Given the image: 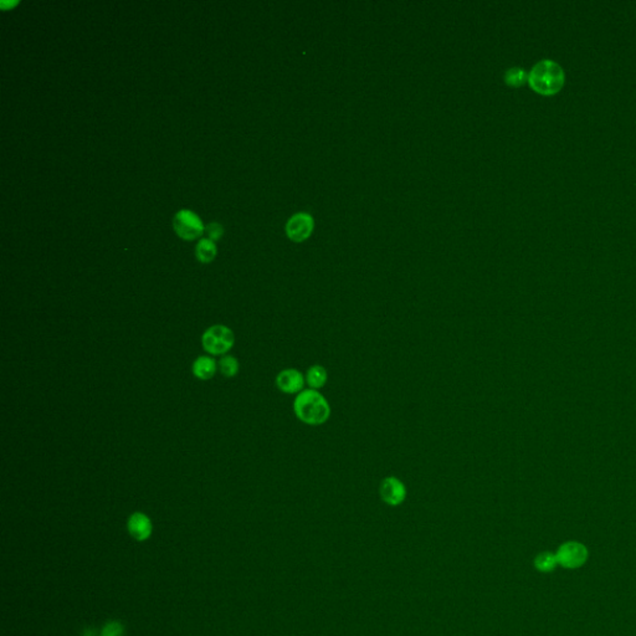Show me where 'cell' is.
Instances as JSON below:
<instances>
[{
  "mask_svg": "<svg viewBox=\"0 0 636 636\" xmlns=\"http://www.w3.org/2000/svg\"><path fill=\"white\" fill-rule=\"evenodd\" d=\"M294 411L296 418L303 424L320 426L327 423L331 417V405L321 393L309 388L296 395Z\"/></svg>",
  "mask_w": 636,
  "mask_h": 636,
  "instance_id": "cell-1",
  "label": "cell"
},
{
  "mask_svg": "<svg viewBox=\"0 0 636 636\" xmlns=\"http://www.w3.org/2000/svg\"><path fill=\"white\" fill-rule=\"evenodd\" d=\"M566 80V74L560 65L553 60H540L528 74L529 86L542 95H553L558 92Z\"/></svg>",
  "mask_w": 636,
  "mask_h": 636,
  "instance_id": "cell-2",
  "label": "cell"
},
{
  "mask_svg": "<svg viewBox=\"0 0 636 636\" xmlns=\"http://www.w3.org/2000/svg\"><path fill=\"white\" fill-rule=\"evenodd\" d=\"M235 344V334L226 325H214L206 328L201 336V346L209 355H226Z\"/></svg>",
  "mask_w": 636,
  "mask_h": 636,
  "instance_id": "cell-3",
  "label": "cell"
},
{
  "mask_svg": "<svg viewBox=\"0 0 636 636\" xmlns=\"http://www.w3.org/2000/svg\"><path fill=\"white\" fill-rule=\"evenodd\" d=\"M558 566L566 569H578L589 559L588 548L577 540H568L559 546L556 552Z\"/></svg>",
  "mask_w": 636,
  "mask_h": 636,
  "instance_id": "cell-4",
  "label": "cell"
},
{
  "mask_svg": "<svg viewBox=\"0 0 636 636\" xmlns=\"http://www.w3.org/2000/svg\"><path fill=\"white\" fill-rule=\"evenodd\" d=\"M174 230L184 240H194L204 232V226L197 214L190 210H180L173 220Z\"/></svg>",
  "mask_w": 636,
  "mask_h": 636,
  "instance_id": "cell-5",
  "label": "cell"
},
{
  "mask_svg": "<svg viewBox=\"0 0 636 636\" xmlns=\"http://www.w3.org/2000/svg\"><path fill=\"white\" fill-rule=\"evenodd\" d=\"M315 220L309 212H297L286 223V235L294 243H303L314 234Z\"/></svg>",
  "mask_w": 636,
  "mask_h": 636,
  "instance_id": "cell-6",
  "label": "cell"
},
{
  "mask_svg": "<svg viewBox=\"0 0 636 636\" xmlns=\"http://www.w3.org/2000/svg\"><path fill=\"white\" fill-rule=\"evenodd\" d=\"M380 498L389 506H399L406 498V486L397 476H386L380 486Z\"/></svg>",
  "mask_w": 636,
  "mask_h": 636,
  "instance_id": "cell-7",
  "label": "cell"
},
{
  "mask_svg": "<svg viewBox=\"0 0 636 636\" xmlns=\"http://www.w3.org/2000/svg\"><path fill=\"white\" fill-rule=\"evenodd\" d=\"M306 378L303 373L295 368L283 369L277 374L276 386L285 394H300L305 391Z\"/></svg>",
  "mask_w": 636,
  "mask_h": 636,
  "instance_id": "cell-8",
  "label": "cell"
},
{
  "mask_svg": "<svg viewBox=\"0 0 636 636\" xmlns=\"http://www.w3.org/2000/svg\"><path fill=\"white\" fill-rule=\"evenodd\" d=\"M127 529L135 540L143 542L151 537L152 531H153V525L147 514L143 512H135L129 516V520H127Z\"/></svg>",
  "mask_w": 636,
  "mask_h": 636,
  "instance_id": "cell-9",
  "label": "cell"
},
{
  "mask_svg": "<svg viewBox=\"0 0 636 636\" xmlns=\"http://www.w3.org/2000/svg\"><path fill=\"white\" fill-rule=\"evenodd\" d=\"M218 362L212 355H200L194 360L192 372L197 380H209L218 372Z\"/></svg>",
  "mask_w": 636,
  "mask_h": 636,
  "instance_id": "cell-10",
  "label": "cell"
},
{
  "mask_svg": "<svg viewBox=\"0 0 636 636\" xmlns=\"http://www.w3.org/2000/svg\"><path fill=\"white\" fill-rule=\"evenodd\" d=\"M306 384L309 386V389L318 391L323 386H326L328 380L327 369L320 364H314L309 368L306 372Z\"/></svg>",
  "mask_w": 636,
  "mask_h": 636,
  "instance_id": "cell-11",
  "label": "cell"
},
{
  "mask_svg": "<svg viewBox=\"0 0 636 636\" xmlns=\"http://www.w3.org/2000/svg\"><path fill=\"white\" fill-rule=\"evenodd\" d=\"M195 255L200 263L209 264L217 256V246L210 239H201L197 245Z\"/></svg>",
  "mask_w": 636,
  "mask_h": 636,
  "instance_id": "cell-12",
  "label": "cell"
},
{
  "mask_svg": "<svg viewBox=\"0 0 636 636\" xmlns=\"http://www.w3.org/2000/svg\"><path fill=\"white\" fill-rule=\"evenodd\" d=\"M534 563L536 569L542 573L553 572L556 567L558 566L556 553L552 552H542L537 554Z\"/></svg>",
  "mask_w": 636,
  "mask_h": 636,
  "instance_id": "cell-13",
  "label": "cell"
},
{
  "mask_svg": "<svg viewBox=\"0 0 636 636\" xmlns=\"http://www.w3.org/2000/svg\"><path fill=\"white\" fill-rule=\"evenodd\" d=\"M219 371L221 373V375H224L226 378H234L238 375L239 369H240V364H239V360L232 357V355H223L218 363Z\"/></svg>",
  "mask_w": 636,
  "mask_h": 636,
  "instance_id": "cell-14",
  "label": "cell"
},
{
  "mask_svg": "<svg viewBox=\"0 0 636 636\" xmlns=\"http://www.w3.org/2000/svg\"><path fill=\"white\" fill-rule=\"evenodd\" d=\"M528 81V74L522 67H511L505 72V83L511 87H520Z\"/></svg>",
  "mask_w": 636,
  "mask_h": 636,
  "instance_id": "cell-15",
  "label": "cell"
},
{
  "mask_svg": "<svg viewBox=\"0 0 636 636\" xmlns=\"http://www.w3.org/2000/svg\"><path fill=\"white\" fill-rule=\"evenodd\" d=\"M123 634H124V629H123L122 624L118 622H109L105 625L101 636H123Z\"/></svg>",
  "mask_w": 636,
  "mask_h": 636,
  "instance_id": "cell-16",
  "label": "cell"
},
{
  "mask_svg": "<svg viewBox=\"0 0 636 636\" xmlns=\"http://www.w3.org/2000/svg\"><path fill=\"white\" fill-rule=\"evenodd\" d=\"M206 232H208L209 239L214 241V240H218L223 235V226L218 224V223H212L210 226H208Z\"/></svg>",
  "mask_w": 636,
  "mask_h": 636,
  "instance_id": "cell-17",
  "label": "cell"
}]
</instances>
